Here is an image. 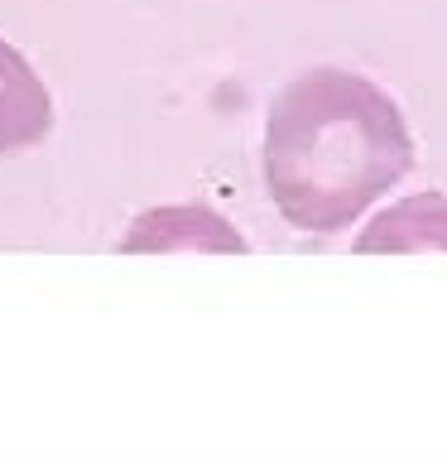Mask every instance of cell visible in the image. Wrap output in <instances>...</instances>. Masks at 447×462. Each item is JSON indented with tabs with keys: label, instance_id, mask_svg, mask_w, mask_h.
<instances>
[{
	"label": "cell",
	"instance_id": "3",
	"mask_svg": "<svg viewBox=\"0 0 447 462\" xmlns=\"http://www.w3.org/2000/svg\"><path fill=\"white\" fill-rule=\"evenodd\" d=\"M53 130V97L34 63L0 39V154L29 150Z\"/></svg>",
	"mask_w": 447,
	"mask_h": 462
},
{
	"label": "cell",
	"instance_id": "1",
	"mask_svg": "<svg viewBox=\"0 0 447 462\" xmlns=\"http://www.w3.org/2000/svg\"><path fill=\"white\" fill-rule=\"evenodd\" d=\"M265 193L308 236L346 231L414 169L409 121L395 97L346 68H308L265 111Z\"/></svg>",
	"mask_w": 447,
	"mask_h": 462
},
{
	"label": "cell",
	"instance_id": "2",
	"mask_svg": "<svg viewBox=\"0 0 447 462\" xmlns=\"http://www.w3.org/2000/svg\"><path fill=\"white\" fill-rule=\"evenodd\" d=\"M356 255H414V251H447V193H414L375 212L366 231L351 241Z\"/></svg>",
	"mask_w": 447,
	"mask_h": 462
},
{
	"label": "cell",
	"instance_id": "4",
	"mask_svg": "<svg viewBox=\"0 0 447 462\" xmlns=\"http://www.w3.org/2000/svg\"><path fill=\"white\" fill-rule=\"evenodd\" d=\"M173 245H197V251H245V241L236 236V226L222 222L212 208H159L150 217H140L125 231L121 251H173Z\"/></svg>",
	"mask_w": 447,
	"mask_h": 462
}]
</instances>
